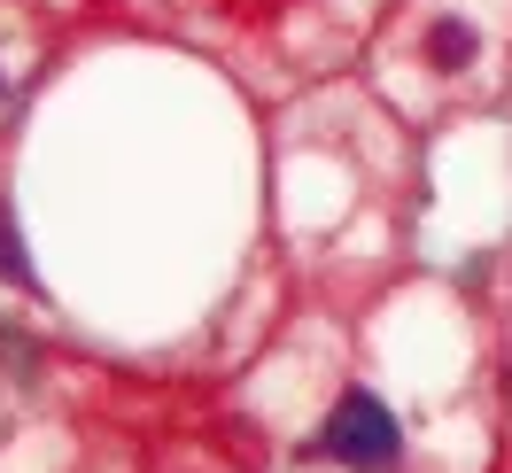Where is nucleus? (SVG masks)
Instances as JSON below:
<instances>
[{
  "instance_id": "f257e3e1",
  "label": "nucleus",
  "mask_w": 512,
  "mask_h": 473,
  "mask_svg": "<svg viewBox=\"0 0 512 473\" xmlns=\"http://www.w3.org/2000/svg\"><path fill=\"white\" fill-rule=\"evenodd\" d=\"M396 450H404V435H396L388 404L373 388H350L334 404V419H326V458L350 473H381V466H396Z\"/></svg>"
},
{
  "instance_id": "f03ea898",
  "label": "nucleus",
  "mask_w": 512,
  "mask_h": 473,
  "mask_svg": "<svg viewBox=\"0 0 512 473\" xmlns=\"http://www.w3.org/2000/svg\"><path fill=\"white\" fill-rule=\"evenodd\" d=\"M481 55V39H474V24H458V16H443L435 32H427V63L435 70H466Z\"/></svg>"
},
{
  "instance_id": "7ed1b4c3",
  "label": "nucleus",
  "mask_w": 512,
  "mask_h": 473,
  "mask_svg": "<svg viewBox=\"0 0 512 473\" xmlns=\"http://www.w3.org/2000/svg\"><path fill=\"white\" fill-rule=\"evenodd\" d=\"M0 280H8V287H32V256H24V233H16L8 210H0Z\"/></svg>"
}]
</instances>
